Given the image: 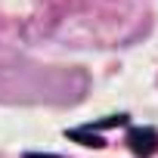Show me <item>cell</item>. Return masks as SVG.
Masks as SVG:
<instances>
[{"label":"cell","instance_id":"6da1fadb","mask_svg":"<svg viewBox=\"0 0 158 158\" xmlns=\"http://www.w3.org/2000/svg\"><path fill=\"white\" fill-rule=\"evenodd\" d=\"M127 143H130V149H133L136 155H152V152L158 149V133H155L152 127H136V130H130Z\"/></svg>","mask_w":158,"mask_h":158}]
</instances>
